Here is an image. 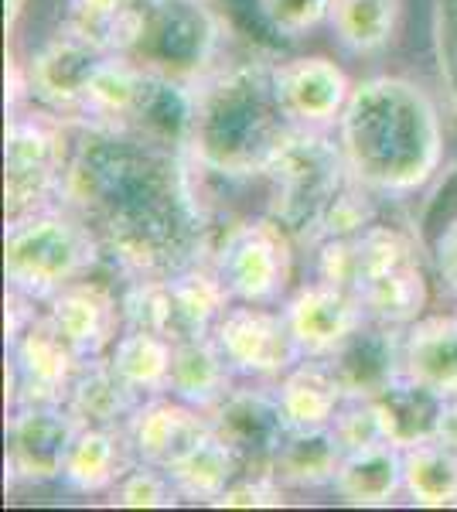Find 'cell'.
I'll list each match as a JSON object with an SVG mask.
<instances>
[{"mask_svg":"<svg viewBox=\"0 0 457 512\" xmlns=\"http://www.w3.org/2000/svg\"><path fill=\"white\" fill-rule=\"evenodd\" d=\"M58 202L89 222L120 280L164 277L209 243L188 158L127 130L79 123Z\"/></svg>","mask_w":457,"mask_h":512,"instance_id":"cell-1","label":"cell"},{"mask_svg":"<svg viewBox=\"0 0 457 512\" xmlns=\"http://www.w3.org/2000/svg\"><path fill=\"white\" fill-rule=\"evenodd\" d=\"M348 175L382 205L427 195L447 171V103L410 72L355 79L335 127Z\"/></svg>","mask_w":457,"mask_h":512,"instance_id":"cell-2","label":"cell"},{"mask_svg":"<svg viewBox=\"0 0 457 512\" xmlns=\"http://www.w3.org/2000/svg\"><path fill=\"white\" fill-rule=\"evenodd\" d=\"M273 59L277 55L229 59L195 86V123L185 158L205 175L263 185L294 130L277 96Z\"/></svg>","mask_w":457,"mask_h":512,"instance_id":"cell-3","label":"cell"},{"mask_svg":"<svg viewBox=\"0 0 457 512\" xmlns=\"http://www.w3.org/2000/svg\"><path fill=\"white\" fill-rule=\"evenodd\" d=\"M106 270V256L89 222L62 202L7 222L4 277L11 291L45 304L65 284Z\"/></svg>","mask_w":457,"mask_h":512,"instance_id":"cell-4","label":"cell"},{"mask_svg":"<svg viewBox=\"0 0 457 512\" xmlns=\"http://www.w3.org/2000/svg\"><path fill=\"white\" fill-rule=\"evenodd\" d=\"M434 287L430 246L410 226L382 216L359 236L352 291L369 318L400 328L413 325L434 308Z\"/></svg>","mask_w":457,"mask_h":512,"instance_id":"cell-5","label":"cell"},{"mask_svg":"<svg viewBox=\"0 0 457 512\" xmlns=\"http://www.w3.org/2000/svg\"><path fill=\"white\" fill-rule=\"evenodd\" d=\"M348 178L352 175L335 130L294 127L263 175V212L284 222L301 253H307L324 209L348 185Z\"/></svg>","mask_w":457,"mask_h":512,"instance_id":"cell-6","label":"cell"},{"mask_svg":"<svg viewBox=\"0 0 457 512\" xmlns=\"http://www.w3.org/2000/svg\"><path fill=\"white\" fill-rule=\"evenodd\" d=\"M205 256L219 270L232 301L246 304H284L297 287L301 246L290 229L270 212H243L209 233Z\"/></svg>","mask_w":457,"mask_h":512,"instance_id":"cell-7","label":"cell"},{"mask_svg":"<svg viewBox=\"0 0 457 512\" xmlns=\"http://www.w3.org/2000/svg\"><path fill=\"white\" fill-rule=\"evenodd\" d=\"M79 123L24 103L7 110L4 137V222L31 216L58 202L62 175L76 144Z\"/></svg>","mask_w":457,"mask_h":512,"instance_id":"cell-8","label":"cell"},{"mask_svg":"<svg viewBox=\"0 0 457 512\" xmlns=\"http://www.w3.org/2000/svg\"><path fill=\"white\" fill-rule=\"evenodd\" d=\"M229 18L222 4L151 0L130 59L147 72L198 86L222 62H229Z\"/></svg>","mask_w":457,"mask_h":512,"instance_id":"cell-9","label":"cell"},{"mask_svg":"<svg viewBox=\"0 0 457 512\" xmlns=\"http://www.w3.org/2000/svg\"><path fill=\"white\" fill-rule=\"evenodd\" d=\"M120 304L127 325L151 328L171 342H181V338L212 335L215 321L232 304V294L212 260L202 253L164 277L120 280Z\"/></svg>","mask_w":457,"mask_h":512,"instance_id":"cell-10","label":"cell"},{"mask_svg":"<svg viewBox=\"0 0 457 512\" xmlns=\"http://www.w3.org/2000/svg\"><path fill=\"white\" fill-rule=\"evenodd\" d=\"M4 431L7 489H41L62 482L65 461L82 424L65 403H18L7 410Z\"/></svg>","mask_w":457,"mask_h":512,"instance_id":"cell-11","label":"cell"},{"mask_svg":"<svg viewBox=\"0 0 457 512\" xmlns=\"http://www.w3.org/2000/svg\"><path fill=\"white\" fill-rule=\"evenodd\" d=\"M212 338L219 342L232 373L253 383H277L304 359L280 304L232 301L215 321Z\"/></svg>","mask_w":457,"mask_h":512,"instance_id":"cell-12","label":"cell"},{"mask_svg":"<svg viewBox=\"0 0 457 512\" xmlns=\"http://www.w3.org/2000/svg\"><path fill=\"white\" fill-rule=\"evenodd\" d=\"M103 59L106 55L96 52L89 41H82L65 24H58L52 35H45L24 55L28 103L45 106V110L58 113V117L82 123L89 82H93Z\"/></svg>","mask_w":457,"mask_h":512,"instance_id":"cell-13","label":"cell"},{"mask_svg":"<svg viewBox=\"0 0 457 512\" xmlns=\"http://www.w3.org/2000/svg\"><path fill=\"white\" fill-rule=\"evenodd\" d=\"M273 82L287 120L304 130H335L342 120L355 76L338 55L297 52L273 59Z\"/></svg>","mask_w":457,"mask_h":512,"instance_id":"cell-14","label":"cell"},{"mask_svg":"<svg viewBox=\"0 0 457 512\" xmlns=\"http://www.w3.org/2000/svg\"><path fill=\"white\" fill-rule=\"evenodd\" d=\"M290 325L297 349L304 359H328L352 338L355 328L362 325L365 308L352 291L318 277H301L297 287L280 304Z\"/></svg>","mask_w":457,"mask_h":512,"instance_id":"cell-15","label":"cell"},{"mask_svg":"<svg viewBox=\"0 0 457 512\" xmlns=\"http://www.w3.org/2000/svg\"><path fill=\"white\" fill-rule=\"evenodd\" d=\"M45 315L86 362L103 359L113 349L116 335L127 328L120 284H110L99 274L65 284L45 301Z\"/></svg>","mask_w":457,"mask_h":512,"instance_id":"cell-16","label":"cell"},{"mask_svg":"<svg viewBox=\"0 0 457 512\" xmlns=\"http://www.w3.org/2000/svg\"><path fill=\"white\" fill-rule=\"evenodd\" d=\"M7 366L18 376V403H65L86 359L41 311L14 342H7Z\"/></svg>","mask_w":457,"mask_h":512,"instance_id":"cell-17","label":"cell"},{"mask_svg":"<svg viewBox=\"0 0 457 512\" xmlns=\"http://www.w3.org/2000/svg\"><path fill=\"white\" fill-rule=\"evenodd\" d=\"M209 417L212 431L243 458L246 468H267L273 451L290 431L273 383H253V379H239Z\"/></svg>","mask_w":457,"mask_h":512,"instance_id":"cell-18","label":"cell"},{"mask_svg":"<svg viewBox=\"0 0 457 512\" xmlns=\"http://www.w3.org/2000/svg\"><path fill=\"white\" fill-rule=\"evenodd\" d=\"M212 434V417L171 393L147 396L127 420V437L137 461L168 468Z\"/></svg>","mask_w":457,"mask_h":512,"instance_id":"cell-19","label":"cell"},{"mask_svg":"<svg viewBox=\"0 0 457 512\" xmlns=\"http://www.w3.org/2000/svg\"><path fill=\"white\" fill-rule=\"evenodd\" d=\"M324 362L335 369L348 396H379L403 379V328L365 318L342 349Z\"/></svg>","mask_w":457,"mask_h":512,"instance_id":"cell-20","label":"cell"},{"mask_svg":"<svg viewBox=\"0 0 457 512\" xmlns=\"http://www.w3.org/2000/svg\"><path fill=\"white\" fill-rule=\"evenodd\" d=\"M403 379L437 393L457 396V308H430L403 328Z\"/></svg>","mask_w":457,"mask_h":512,"instance_id":"cell-21","label":"cell"},{"mask_svg":"<svg viewBox=\"0 0 457 512\" xmlns=\"http://www.w3.org/2000/svg\"><path fill=\"white\" fill-rule=\"evenodd\" d=\"M134 465L137 454L130 448L127 427H82L58 489L79 499H106Z\"/></svg>","mask_w":457,"mask_h":512,"instance_id":"cell-22","label":"cell"},{"mask_svg":"<svg viewBox=\"0 0 457 512\" xmlns=\"http://www.w3.org/2000/svg\"><path fill=\"white\" fill-rule=\"evenodd\" d=\"M345 448L331 427H290L267 461V472L277 478L290 495L331 492Z\"/></svg>","mask_w":457,"mask_h":512,"instance_id":"cell-23","label":"cell"},{"mask_svg":"<svg viewBox=\"0 0 457 512\" xmlns=\"http://www.w3.org/2000/svg\"><path fill=\"white\" fill-rule=\"evenodd\" d=\"M335 502L352 509H389L403 502V448L389 441L345 451L331 482Z\"/></svg>","mask_w":457,"mask_h":512,"instance_id":"cell-24","label":"cell"},{"mask_svg":"<svg viewBox=\"0 0 457 512\" xmlns=\"http://www.w3.org/2000/svg\"><path fill=\"white\" fill-rule=\"evenodd\" d=\"M406 21V0H331L328 35L348 59H382Z\"/></svg>","mask_w":457,"mask_h":512,"instance_id":"cell-25","label":"cell"},{"mask_svg":"<svg viewBox=\"0 0 457 512\" xmlns=\"http://www.w3.org/2000/svg\"><path fill=\"white\" fill-rule=\"evenodd\" d=\"M239 383V376L232 373V366L222 355L219 342L212 335H195L174 342V362H171V386L168 393L178 400L191 403V407L212 414L232 386Z\"/></svg>","mask_w":457,"mask_h":512,"instance_id":"cell-26","label":"cell"},{"mask_svg":"<svg viewBox=\"0 0 457 512\" xmlns=\"http://www.w3.org/2000/svg\"><path fill=\"white\" fill-rule=\"evenodd\" d=\"M151 0H65L62 18L69 31L103 55H130L140 38Z\"/></svg>","mask_w":457,"mask_h":512,"instance_id":"cell-27","label":"cell"},{"mask_svg":"<svg viewBox=\"0 0 457 512\" xmlns=\"http://www.w3.org/2000/svg\"><path fill=\"white\" fill-rule=\"evenodd\" d=\"M287 427H331L345 403V386L324 359H301L273 383Z\"/></svg>","mask_w":457,"mask_h":512,"instance_id":"cell-28","label":"cell"},{"mask_svg":"<svg viewBox=\"0 0 457 512\" xmlns=\"http://www.w3.org/2000/svg\"><path fill=\"white\" fill-rule=\"evenodd\" d=\"M243 472H246L243 458L212 431L185 458L174 461L168 468V478L174 482V489H178L185 506H215L222 499V492Z\"/></svg>","mask_w":457,"mask_h":512,"instance_id":"cell-29","label":"cell"},{"mask_svg":"<svg viewBox=\"0 0 457 512\" xmlns=\"http://www.w3.org/2000/svg\"><path fill=\"white\" fill-rule=\"evenodd\" d=\"M140 403H144V396H137L116 376L106 355L86 362L69 396H65V407L76 414L82 427H127V420L134 417Z\"/></svg>","mask_w":457,"mask_h":512,"instance_id":"cell-30","label":"cell"},{"mask_svg":"<svg viewBox=\"0 0 457 512\" xmlns=\"http://www.w3.org/2000/svg\"><path fill=\"white\" fill-rule=\"evenodd\" d=\"M106 362L137 396H144V400L147 396H161L171 386L174 342L151 332V328L127 325L116 335L113 349L106 352Z\"/></svg>","mask_w":457,"mask_h":512,"instance_id":"cell-31","label":"cell"},{"mask_svg":"<svg viewBox=\"0 0 457 512\" xmlns=\"http://www.w3.org/2000/svg\"><path fill=\"white\" fill-rule=\"evenodd\" d=\"M403 502L417 509H454L457 454L434 437L403 448Z\"/></svg>","mask_w":457,"mask_h":512,"instance_id":"cell-32","label":"cell"},{"mask_svg":"<svg viewBox=\"0 0 457 512\" xmlns=\"http://www.w3.org/2000/svg\"><path fill=\"white\" fill-rule=\"evenodd\" d=\"M372 400H376L382 420V434L396 448H410V444L430 441L437 434L440 407H444V400L437 393L423 390L410 379H396L389 390H382Z\"/></svg>","mask_w":457,"mask_h":512,"instance_id":"cell-33","label":"cell"},{"mask_svg":"<svg viewBox=\"0 0 457 512\" xmlns=\"http://www.w3.org/2000/svg\"><path fill=\"white\" fill-rule=\"evenodd\" d=\"M253 14L280 45H301L318 31H328L331 0H253Z\"/></svg>","mask_w":457,"mask_h":512,"instance_id":"cell-34","label":"cell"},{"mask_svg":"<svg viewBox=\"0 0 457 512\" xmlns=\"http://www.w3.org/2000/svg\"><path fill=\"white\" fill-rule=\"evenodd\" d=\"M106 502L116 509H174L185 506L181 502L178 489L168 478V472L157 465H147V461H137L120 482L113 485Z\"/></svg>","mask_w":457,"mask_h":512,"instance_id":"cell-35","label":"cell"},{"mask_svg":"<svg viewBox=\"0 0 457 512\" xmlns=\"http://www.w3.org/2000/svg\"><path fill=\"white\" fill-rule=\"evenodd\" d=\"M434 55L440 72V96L457 117V0H434Z\"/></svg>","mask_w":457,"mask_h":512,"instance_id":"cell-36","label":"cell"},{"mask_svg":"<svg viewBox=\"0 0 457 512\" xmlns=\"http://www.w3.org/2000/svg\"><path fill=\"white\" fill-rule=\"evenodd\" d=\"M331 431L338 434L345 451H359V448H369V444L386 441L372 396H345V403L338 407L335 420H331Z\"/></svg>","mask_w":457,"mask_h":512,"instance_id":"cell-37","label":"cell"},{"mask_svg":"<svg viewBox=\"0 0 457 512\" xmlns=\"http://www.w3.org/2000/svg\"><path fill=\"white\" fill-rule=\"evenodd\" d=\"M290 499H294V495H290L267 468H246V472L222 492L215 509H280V506H290Z\"/></svg>","mask_w":457,"mask_h":512,"instance_id":"cell-38","label":"cell"},{"mask_svg":"<svg viewBox=\"0 0 457 512\" xmlns=\"http://www.w3.org/2000/svg\"><path fill=\"white\" fill-rule=\"evenodd\" d=\"M430 263H434L437 291L447 304H457V212L440 222L430 239Z\"/></svg>","mask_w":457,"mask_h":512,"instance_id":"cell-39","label":"cell"},{"mask_svg":"<svg viewBox=\"0 0 457 512\" xmlns=\"http://www.w3.org/2000/svg\"><path fill=\"white\" fill-rule=\"evenodd\" d=\"M434 441H440L444 448H451L457 454V396L444 400V407H440V420H437Z\"/></svg>","mask_w":457,"mask_h":512,"instance_id":"cell-40","label":"cell"},{"mask_svg":"<svg viewBox=\"0 0 457 512\" xmlns=\"http://www.w3.org/2000/svg\"><path fill=\"white\" fill-rule=\"evenodd\" d=\"M24 14H28V0H7V45H18Z\"/></svg>","mask_w":457,"mask_h":512,"instance_id":"cell-41","label":"cell"},{"mask_svg":"<svg viewBox=\"0 0 457 512\" xmlns=\"http://www.w3.org/2000/svg\"><path fill=\"white\" fill-rule=\"evenodd\" d=\"M191 4H222V0H191Z\"/></svg>","mask_w":457,"mask_h":512,"instance_id":"cell-42","label":"cell"},{"mask_svg":"<svg viewBox=\"0 0 457 512\" xmlns=\"http://www.w3.org/2000/svg\"><path fill=\"white\" fill-rule=\"evenodd\" d=\"M454 308H457V304H454Z\"/></svg>","mask_w":457,"mask_h":512,"instance_id":"cell-43","label":"cell"}]
</instances>
